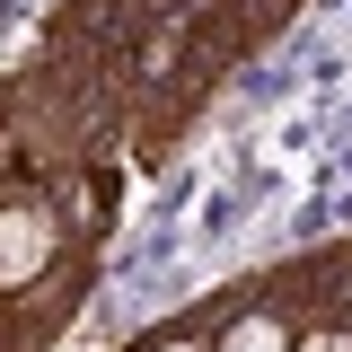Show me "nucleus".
Wrapping results in <instances>:
<instances>
[{
    "instance_id": "obj_1",
    "label": "nucleus",
    "mask_w": 352,
    "mask_h": 352,
    "mask_svg": "<svg viewBox=\"0 0 352 352\" xmlns=\"http://www.w3.org/2000/svg\"><path fill=\"white\" fill-rule=\"evenodd\" d=\"M124 352H212L203 344V326H194V308H176V317H159V326H141Z\"/></svg>"
}]
</instances>
